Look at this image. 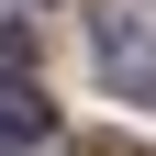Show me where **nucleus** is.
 <instances>
[{"mask_svg": "<svg viewBox=\"0 0 156 156\" xmlns=\"http://www.w3.org/2000/svg\"><path fill=\"white\" fill-rule=\"evenodd\" d=\"M0 145H11V156H23V145H56V101H45V89L0 78Z\"/></svg>", "mask_w": 156, "mask_h": 156, "instance_id": "obj_2", "label": "nucleus"}, {"mask_svg": "<svg viewBox=\"0 0 156 156\" xmlns=\"http://www.w3.org/2000/svg\"><path fill=\"white\" fill-rule=\"evenodd\" d=\"M89 45H101V78H112V89L156 112V11H145V0H112L101 23H89Z\"/></svg>", "mask_w": 156, "mask_h": 156, "instance_id": "obj_1", "label": "nucleus"}, {"mask_svg": "<svg viewBox=\"0 0 156 156\" xmlns=\"http://www.w3.org/2000/svg\"><path fill=\"white\" fill-rule=\"evenodd\" d=\"M34 67V34H23V11H0V78H23Z\"/></svg>", "mask_w": 156, "mask_h": 156, "instance_id": "obj_3", "label": "nucleus"}]
</instances>
